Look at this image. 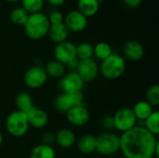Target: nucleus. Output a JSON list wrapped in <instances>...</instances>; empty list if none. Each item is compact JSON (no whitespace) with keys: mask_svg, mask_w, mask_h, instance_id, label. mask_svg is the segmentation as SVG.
Instances as JSON below:
<instances>
[{"mask_svg":"<svg viewBox=\"0 0 159 158\" xmlns=\"http://www.w3.org/2000/svg\"><path fill=\"white\" fill-rule=\"evenodd\" d=\"M2 143H3V136H2V134L0 132V146L2 145Z\"/></svg>","mask_w":159,"mask_h":158,"instance_id":"35","label":"nucleus"},{"mask_svg":"<svg viewBox=\"0 0 159 158\" xmlns=\"http://www.w3.org/2000/svg\"><path fill=\"white\" fill-rule=\"evenodd\" d=\"M113 118H114V127L117 130L121 131L122 133L136 127L138 122L132 109L130 108L119 109L115 114Z\"/></svg>","mask_w":159,"mask_h":158,"instance_id":"7","label":"nucleus"},{"mask_svg":"<svg viewBox=\"0 0 159 158\" xmlns=\"http://www.w3.org/2000/svg\"><path fill=\"white\" fill-rule=\"evenodd\" d=\"M102 126L106 129H111L114 127V118L113 116H106L102 119Z\"/></svg>","mask_w":159,"mask_h":158,"instance_id":"31","label":"nucleus"},{"mask_svg":"<svg viewBox=\"0 0 159 158\" xmlns=\"http://www.w3.org/2000/svg\"><path fill=\"white\" fill-rule=\"evenodd\" d=\"M27 115L20 111H14L8 115L6 120V129L7 132L16 138L23 137L29 129Z\"/></svg>","mask_w":159,"mask_h":158,"instance_id":"4","label":"nucleus"},{"mask_svg":"<svg viewBox=\"0 0 159 158\" xmlns=\"http://www.w3.org/2000/svg\"><path fill=\"white\" fill-rule=\"evenodd\" d=\"M78 150L85 155H89L96 152L97 148V140L95 136L87 134L82 136L77 142Z\"/></svg>","mask_w":159,"mask_h":158,"instance_id":"17","label":"nucleus"},{"mask_svg":"<svg viewBox=\"0 0 159 158\" xmlns=\"http://www.w3.org/2000/svg\"><path fill=\"white\" fill-rule=\"evenodd\" d=\"M124 2H125L129 7H138V6L142 3V0H124Z\"/></svg>","mask_w":159,"mask_h":158,"instance_id":"33","label":"nucleus"},{"mask_svg":"<svg viewBox=\"0 0 159 158\" xmlns=\"http://www.w3.org/2000/svg\"><path fill=\"white\" fill-rule=\"evenodd\" d=\"M93 46L89 42H81L76 46V58L81 60L92 59Z\"/></svg>","mask_w":159,"mask_h":158,"instance_id":"26","label":"nucleus"},{"mask_svg":"<svg viewBox=\"0 0 159 158\" xmlns=\"http://www.w3.org/2000/svg\"><path fill=\"white\" fill-rule=\"evenodd\" d=\"M123 51L127 59L131 61H139L144 55V48L143 45L136 40L128 41L124 45Z\"/></svg>","mask_w":159,"mask_h":158,"instance_id":"14","label":"nucleus"},{"mask_svg":"<svg viewBox=\"0 0 159 158\" xmlns=\"http://www.w3.org/2000/svg\"><path fill=\"white\" fill-rule=\"evenodd\" d=\"M132 111L137 118V121H144L154 112V109L153 106L146 101H140L134 105Z\"/></svg>","mask_w":159,"mask_h":158,"instance_id":"19","label":"nucleus"},{"mask_svg":"<svg viewBox=\"0 0 159 158\" xmlns=\"http://www.w3.org/2000/svg\"><path fill=\"white\" fill-rule=\"evenodd\" d=\"M99 65L93 59L81 60L78 61L76 73L84 82H90L96 79L99 74Z\"/></svg>","mask_w":159,"mask_h":158,"instance_id":"11","label":"nucleus"},{"mask_svg":"<svg viewBox=\"0 0 159 158\" xmlns=\"http://www.w3.org/2000/svg\"><path fill=\"white\" fill-rule=\"evenodd\" d=\"M21 2L22 7L29 14L40 12L44 6V0H21Z\"/></svg>","mask_w":159,"mask_h":158,"instance_id":"28","label":"nucleus"},{"mask_svg":"<svg viewBox=\"0 0 159 158\" xmlns=\"http://www.w3.org/2000/svg\"><path fill=\"white\" fill-rule=\"evenodd\" d=\"M29 126L34 128V129H42L44 128L48 122V114L42 110L38 109L36 107H33L28 113H26Z\"/></svg>","mask_w":159,"mask_h":158,"instance_id":"15","label":"nucleus"},{"mask_svg":"<svg viewBox=\"0 0 159 158\" xmlns=\"http://www.w3.org/2000/svg\"><path fill=\"white\" fill-rule=\"evenodd\" d=\"M84 84L85 82L76 72H71L60 78L58 86L62 93H75L83 89Z\"/></svg>","mask_w":159,"mask_h":158,"instance_id":"9","label":"nucleus"},{"mask_svg":"<svg viewBox=\"0 0 159 158\" xmlns=\"http://www.w3.org/2000/svg\"><path fill=\"white\" fill-rule=\"evenodd\" d=\"M43 142L44 144H48L51 146V144L55 142V136L52 133H46L43 136Z\"/></svg>","mask_w":159,"mask_h":158,"instance_id":"32","label":"nucleus"},{"mask_svg":"<svg viewBox=\"0 0 159 158\" xmlns=\"http://www.w3.org/2000/svg\"><path fill=\"white\" fill-rule=\"evenodd\" d=\"M66 118L68 122L75 127L85 126L89 120V113L84 105H78L71 108L66 112Z\"/></svg>","mask_w":159,"mask_h":158,"instance_id":"13","label":"nucleus"},{"mask_svg":"<svg viewBox=\"0 0 159 158\" xmlns=\"http://www.w3.org/2000/svg\"><path fill=\"white\" fill-rule=\"evenodd\" d=\"M44 69L47 75L52 78H61L65 74V65L56 60L48 62Z\"/></svg>","mask_w":159,"mask_h":158,"instance_id":"20","label":"nucleus"},{"mask_svg":"<svg viewBox=\"0 0 159 158\" xmlns=\"http://www.w3.org/2000/svg\"><path fill=\"white\" fill-rule=\"evenodd\" d=\"M23 26L27 36L31 39L37 40L48 34L50 23L48 16L40 11L29 14V17Z\"/></svg>","mask_w":159,"mask_h":158,"instance_id":"2","label":"nucleus"},{"mask_svg":"<svg viewBox=\"0 0 159 158\" xmlns=\"http://www.w3.org/2000/svg\"><path fill=\"white\" fill-rule=\"evenodd\" d=\"M84 96L82 91L75 93H61L54 100V108L60 113H66L71 108L83 105Z\"/></svg>","mask_w":159,"mask_h":158,"instance_id":"6","label":"nucleus"},{"mask_svg":"<svg viewBox=\"0 0 159 158\" xmlns=\"http://www.w3.org/2000/svg\"><path fill=\"white\" fill-rule=\"evenodd\" d=\"M103 77L114 80L123 75L126 69V61L124 58L118 54L112 53L109 57L102 61L99 68Z\"/></svg>","mask_w":159,"mask_h":158,"instance_id":"3","label":"nucleus"},{"mask_svg":"<svg viewBox=\"0 0 159 158\" xmlns=\"http://www.w3.org/2000/svg\"><path fill=\"white\" fill-rule=\"evenodd\" d=\"M48 20H49V23L50 24H56V23H61V22H63V20H64V17L62 15V13L59 10H52L48 16Z\"/></svg>","mask_w":159,"mask_h":158,"instance_id":"30","label":"nucleus"},{"mask_svg":"<svg viewBox=\"0 0 159 158\" xmlns=\"http://www.w3.org/2000/svg\"><path fill=\"white\" fill-rule=\"evenodd\" d=\"M68 34H69V30L64 24V22L50 24L48 32V34L51 39V41H53L56 44L66 41Z\"/></svg>","mask_w":159,"mask_h":158,"instance_id":"16","label":"nucleus"},{"mask_svg":"<svg viewBox=\"0 0 159 158\" xmlns=\"http://www.w3.org/2000/svg\"><path fill=\"white\" fill-rule=\"evenodd\" d=\"M63 22L69 31L81 32L88 25V17H86L78 9H75L66 14Z\"/></svg>","mask_w":159,"mask_h":158,"instance_id":"12","label":"nucleus"},{"mask_svg":"<svg viewBox=\"0 0 159 158\" xmlns=\"http://www.w3.org/2000/svg\"><path fill=\"white\" fill-rule=\"evenodd\" d=\"M8 1H17V0H8Z\"/></svg>","mask_w":159,"mask_h":158,"instance_id":"36","label":"nucleus"},{"mask_svg":"<svg viewBox=\"0 0 159 158\" xmlns=\"http://www.w3.org/2000/svg\"><path fill=\"white\" fill-rule=\"evenodd\" d=\"M77 3L78 10L86 17L95 15L100 7L99 0H77Z\"/></svg>","mask_w":159,"mask_h":158,"instance_id":"23","label":"nucleus"},{"mask_svg":"<svg viewBox=\"0 0 159 158\" xmlns=\"http://www.w3.org/2000/svg\"><path fill=\"white\" fill-rule=\"evenodd\" d=\"M112 53V47L106 42H99L93 47V55L102 61L109 57Z\"/></svg>","mask_w":159,"mask_h":158,"instance_id":"27","label":"nucleus"},{"mask_svg":"<svg viewBox=\"0 0 159 158\" xmlns=\"http://www.w3.org/2000/svg\"><path fill=\"white\" fill-rule=\"evenodd\" d=\"M28 17H29V13L22 7H17L13 8L9 13L10 20L18 25H24Z\"/></svg>","mask_w":159,"mask_h":158,"instance_id":"25","label":"nucleus"},{"mask_svg":"<svg viewBox=\"0 0 159 158\" xmlns=\"http://www.w3.org/2000/svg\"><path fill=\"white\" fill-rule=\"evenodd\" d=\"M96 152L103 156H111L120 151V137L112 132H103L96 137Z\"/></svg>","mask_w":159,"mask_h":158,"instance_id":"5","label":"nucleus"},{"mask_svg":"<svg viewBox=\"0 0 159 158\" xmlns=\"http://www.w3.org/2000/svg\"><path fill=\"white\" fill-rule=\"evenodd\" d=\"M55 142L61 148H70L75 142V136L70 129H61L55 135Z\"/></svg>","mask_w":159,"mask_h":158,"instance_id":"18","label":"nucleus"},{"mask_svg":"<svg viewBox=\"0 0 159 158\" xmlns=\"http://www.w3.org/2000/svg\"><path fill=\"white\" fill-rule=\"evenodd\" d=\"M143 127L155 136L159 134V112L154 111L149 117L143 121Z\"/></svg>","mask_w":159,"mask_h":158,"instance_id":"24","label":"nucleus"},{"mask_svg":"<svg viewBox=\"0 0 159 158\" xmlns=\"http://www.w3.org/2000/svg\"><path fill=\"white\" fill-rule=\"evenodd\" d=\"M55 151L50 145L40 143L32 149L29 158H55Z\"/></svg>","mask_w":159,"mask_h":158,"instance_id":"22","label":"nucleus"},{"mask_svg":"<svg viewBox=\"0 0 159 158\" xmlns=\"http://www.w3.org/2000/svg\"><path fill=\"white\" fill-rule=\"evenodd\" d=\"M157 136L144 127L136 126L120 136V151L125 158H154L158 156Z\"/></svg>","mask_w":159,"mask_h":158,"instance_id":"1","label":"nucleus"},{"mask_svg":"<svg viewBox=\"0 0 159 158\" xmlns=\"http://www.w3.org/2000/svg\"><path fill=\"white\" fill-rule=\"evenodd\" d=\"M146 102L152 106H157L159 104V86L153 85L146 91Z\"/></svg>","mask_w":159,"mask_h":158,"instance_id":"29","label":"nucleus"},{"mask_svg":"<svg viewBox=\"0 0 159 158\" xmlns=\"http://www.w3.org/2000/svg\"><path fill=\"white\" fill-rule=\"evenodd\" d=\"M54 57L56 61L64 65H68L77 59L76 46L70 41L59 43L54 48Z\"/></svg>","mask_w":159,"mask_h":158,"instance_id":"8","label":"nucleus"},{"mask_svg":"<svg viewBox=\"0 0 159 158\" xmlns=\"http://www.w3.org/2000/svg\"><path fill=\"white\" fill-rule=\"evenodd\" d=\"M48 75L45 69L41 66H33L29 68L23 76L24 84L30 88H39L47 82Z\"/></svg>","mask_w":159,"mask_h":158,"instance_id":"10","label":"nucleus"},{"mask_svg":"<svg viewBox=\"0 0 159 158\" xmlns=\"http://www.w3.org/2000/svg\"><path fill=\"white\" fill-rule=\"evenodd\" d=\"M15 105L18 111L23 112L25 114L28 113L34 106L32 96L27 92H20L16 96Z\"/></svg>","mask_w":159,"mask_h":158,"instance_id":"21","label":"nucleus"},{"mask_svg":"<svg viewBox=\"0 0 159 158\" xmlns=\"http://www.w3.org/2000/svg\"><path fill=\"white\" fill-rule=\"evenodd\" d=\"M48 1L53 6H61L64 3L65 0H48Z\"/></svg>","mask_w":159,"mask_h":158,"instance_id":"34","label":"nucleus"}]
</instances>
